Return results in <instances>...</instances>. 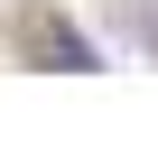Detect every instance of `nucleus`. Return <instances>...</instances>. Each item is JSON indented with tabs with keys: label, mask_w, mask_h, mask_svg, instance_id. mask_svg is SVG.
<instances>
[{
	"label": "nucleus",
	"mask_w": 158,
	"mask_h": 149,
	"mask_svg": "<svg viewBox=\"0 0 158 149\" xmlns=\"http://www.w3.org/2000/svg\"><path fill=\"white\" fill-rule=\"evenodd\" d=\"M19 56L37 65V74H102V47L84 37V28H74L65 10H19Z\"/></svg>",
	"instance_id": "obj_1"
}]
</instances>
